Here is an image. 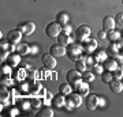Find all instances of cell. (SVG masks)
Returning <instances> with one entry per match:
<instances>
[{
  "mask_svg": "<svg viewBox=\"0 0 123 117\" xmlns=\"http://www.w3.org/2000/svg\"><path fill=\"white\" fill-rule=\"evenodd\" d=\"M84 48H82V45H79V44H70L68 46H67V56H68V59L70 60H73L75 63V61H78L79 59H82V56H84Z\"/></svg>",
  "mask_w": 123,
  "mask_h": 117,
  "instance_id": "1",
  "label": "cell"
},
{
  "mask_svg": "<svg viewBox=\"0 0 123 117\" xmlns=\"http://www.w3.org/2000/svg\"><path fill=\"white\" fill-rule=\"evenodd\" d=\"M67 97L68 98H66V105H64V108L67 110H71V109L81 106V104H82V95L79 93H71Z\"/></svg>",
  "mask_w": 123,
  "mask_h": 117,
  "instance_id": "2",
  "label": "cell"
},
{
  "mask_svg": "<svg viewBox=\"0 0 123 117\" xmlns=\"http://www.w3.org/2000/svg\"><path fill=\"white\" fill-rule=\"evenodd\" d=\"M62 31H63V27L57 22H49L47 27H45V34L51 37V38H57Z\"/></svg>",
  "mask_w": 123,
  "mask_h": 117,
  "instance_id": "3",
  "label": "cell"
},
{
  "mask_svg": "<svg viewBox=\"0 0 123 117\" xmlns=\"http://www.w3.org/2000/svg\"><path fill=\"white\" fill-rule=\"evenodd\" d=\"M17 29H19V30L22 31V34L30 35V34H33V33L36 31V25H34V22L26 21V22H21V23L18 25Z\"/></svg>",
  "mask_w": 123,
  "mask_h": 117,
  "instance_id": "4",
  "label": "cell"
},
{
  "mask_svg": "<svg viewBox=\"0 0 123 117\" xmlns=\"http://www.w3.org/2000/svg\"><path fill=\"white\" fill-rule=\"evenodd\" d=\"M90 33H92V29L89 26H79L77 30H75V35H77V38L81 41V42H84L85 39H88L90 37Z\"/></svg>",
  "mask_w": 123,
  "mask_h": 117,
  "instance_id": "5",
  "label": "cell"
},
{
  "mask_svg": "<svg viewBox=\"0 0 123 117\" xmlns=\"http://www.w3.org/2000/svg\"><path fill=\"white\" fill-rule=\"evenodd\" d=\"M73 89H75L77 93H79L82 97H85V95H88L89 94V84H88V82H85L84 79L73 83Z\"/></svg>",
  "mask_w": 123,
  "mask_h": 117,
  "instance_id": "6",
  "label": "cell"
},
{
  "mask_svg": "<svg viewBox=\"0 0 123 117\" xmlns=\"http://www.w3.org/2000/svg\"><path fill=\"white\" fill-rule=\"evenodd\" d=\"M49 53L55 57H63V56H66V53H67V46H63L60 44H55V45L51 46Z\"/></svg>",
  "mask_w": 123,
  "mask_h": 117,
  "instance_id": "7",
  "label": "cell"
},
{
  "mask_svg": "<svg viewBox=\"0 0 123 117\" xmlns=\"http://www.w3.org/2000/svg\"><path fill=\"white\" fill-rule=\"evenodd\" d=\"M21 38H22V31L19 30V29H15V30H11V31H8V34H7V39H8L10 42L14 46L19 44V41H21Z\"/></svg>",
  "mask_w": 123,
  "mask_h": 117,
  "instance_id": "8",
  "label": "cell"
},
{
  "mask_svg": "<svg viewBox=\"0 0 123 117\" xmlns=\"http://www.w3.org/2000/svg\"><path fill=\"white\" fill-rule=\"evenodd\" d=\"M82 48H84L85 53H92L93 50H96V48H97V41L94 38H90V37H89L88 39H85L84 42H82Z\"/></svg>",
  "mask_w": 123,
  "mask_h": 117,
  "instance_id": "9",
  "label": "cell"
},
{
  "mask_svg": "<svg viewBox=\"0 0 123 117\" xmlns=\"http://www.w3.org/2000/svg\"><path fill=\"white\" fill-rule=\"evenodd\" d=\"M41 61H43V64H44L47 68H49V69H53L55 67H56V57L52 56L51 53H49V55H47V53L43 55Z\"/></svg>",
  "mask_w": 123,
  "mask_h": 117,
  "instance_id": "10",
  "label": "cell"
},
{
  "mask_svg": "<svg viewBox=\"0 0 123 117\" xmlns=\"http://www.w3.org/2000/svg\"><path fill=\"white\" fill-rule=\"evenodd\" d=\"M66 78H67V82L73 84V83L78 82V80H82V72H79L78 69H71V71L67 72Z\"/></svg>",
  "mask_w": 123,
  "mask_h": 117,
  "instance_id": "11",
  "label": "cell"
},
{
  "mask_svg": "<svg viewBox=\"0 0 123 117\" xmlns=\"http://www.w3.org/2000/svg\"><path fill=\"white\" fill-rule=\"evenodd\" d=\"M103 67H104L105 71H115L119 67V64L115 57H107L105 60L103 61Z\"/></svg>",
  "mask_w": 123,
  "mask_h": 117,
  "instance_id": "12",
  "label": "cell"
},
{
  "mask_svg": "<svg viewBox=\"0 0 123 117\" xmlns=\"http://www.w3.org/2000/svg\"><path fill=\"white\" fill-rule=\"evenodd\" d=\"M98 106V95H94V94H88V98H86V109L89 110H94Z\"/></svg>",
  "mask_w": 123,
  "mask_h": 117,
  "instance_id": "13",
  "label": "cell"
},
{
  "mask_svg": "<svg viewBox=\"0 0 123 117\" xmlns=\"http://www.w3.org/2000/svg\"><path fill=\"white\" fill-rule=\"evenodd\" d=\"M115 25H116V22H115V18H112V17H105L103 19V29L105 31H110L112 29H115Z\"/></svg>",
  "mask_w": 123,
  "mask_h": 117,
  "instance_id": "14",
  "label": "cell"
},
{
  "mask_svg": "<svg viewBox=\"0 0 123 117\" xmlns=\"http://www.w3.org/2000/svg\"><path fill=\"white\" fill-rule=\"evenodd\" d=\"M110 89H111V91L119 94V93L123 91V83L120 82V79H114V80L110 83Z\"/></svg>",
  "mask_w": 123,
  "mask_h": 117,
  "instance_id": "15",
  "label": "cell"
},
{
  "mask_svg": "<svg viewBox=\"0 0 123 117\" xmlns=\"http://www.w3.org/2000/svg\"><path fill=\"white\" fill-rule=\"evenodd\" d=\"M57 42L60 44V45H63V46H68L70 44H73V41H71L70 34H66V33L62 31L60 34H59V37H57Z\"/></svg>",
  "mask_w": 123,
  "mask_h": 117,
  "instance_id": "16",
  "label": "cell"
},
{
  "mask_svg": "<svg viewBox=\"0 0 123 117\" xmlns=\"http://www.w3.org/2000/svg\"><path fill=\"white\" fill-rule=\"evenodd\" d=\"M52 105L55 106V108H63L64 105H66V98H64V95L63 94H59V95L53 97L52 98Z\"/></svg>",
  "mask_w": 123,
  "mask_h": 117,
  "instance_id": "17",
  "label": "cell"
},
{
  "mask_svg": "<svg viewBox=\"0 0 123 117\" xmlns=\"http://www.w3.org/2000/svg\"><path fill=\"white\" fill-rule=\"evenodd\" d=\"M68 21H70V17H68V14L67 12H64V11L57 12V15H56V22L57 23H60L62 26H64V25L68 23Z\"/></svg>",
  "mask_w": 123,
  "mask_h": 117,
  "instance_id": "18",
  "label": "cell"
},
{
  "mask_svg": "<svg viewBox=\"0 0 123 117\" xmlns=\"http://www.w3.org/2000/svg\"><path fill=\"white\" fill-rule=\"evenodd\" d=\"M19 60H21V55H10L8 57H7V65H10V67H17L18 64H19Z\"/></svg>",
  "mask_w": 123,
  "mask_h": 117,
  "instance_id": "19",
  "label": "cell"
},
{
  "mask_svg": "<svg viewBox=\"0 0 123 117\" xmlns=\"http://www.w3.org/2000/svg\"><path fill=\"white\" fill-rule=\"evenodd\" d=\"M122 37V34H120V31L115 30V29H112V30H110L108 33H107V38L110 39L111 42H116L119 38Z\"/></svg>",
  "mask_w": 123,
  "mask_h": 117,
  "instance_id": "20",
  "label": "cell"
},
{
  "mask_svg": "<svg viewBox=\"0 0 123 117\" xmlns=\"http://www.w3.org/2000/svg\"><path fill=\"white\" fill-rule=\"evenodd\" d=\"M108 53H110L111 57H116L120 53V48H119L118 42H111L110 48H108Z\"/></svg>",
  "mask_w": 123,
  "mask_h": 117,
  "instance_id": "21",
  "label": "cell"
},
{
  "mask_svg": "<svg viewBox=\"0 0 123 117\" xmlns=\"http://www.w3.org/2000/svg\"><path fill=\"white\" fill-rule=\"evenodd\" d=\"M37 116L38 117H52L53 116V110L49 106H45V108H41L37 112Z\"/></svg>",
  "mask_w": 123,
  "mask_h": 117,
  "instance_id": "22",
  "label": "cell"
},
{
  "mask_svg": "<svg viewBox=\"0 0 123 117\" xmlns=\"http://www.w3.org/2000/svg\"><path fill=\"white\" fill-rule=\"evenodd\" d=\"M17 53L21 55V56H22V55H27V53H30V46H29L26 42L19 44V45L17 46Z\"/></svg>",
  "mask_w": 123,
  "mask_h": 117,
  "instance_id": "23",
  "label": "cell"
},
{
  "mask_svg": "<svg viewBox=\"0 0 123 117\" xmlns=\"http://www.w3.org/2000/svg\"><path fill=\"white\" fill-rule=\"evenodd\" d=\"M71 90H73L71 83H63V84H60V87H59V93L63 94V95H68V94H71Z\"/></svg>",
  "mask_w": 123,
  "mask_h": 117,
  "instance_id": "24",
  "label": "cell"
},
{
  "mask_svg": "<svg viewBox=\"0 0 123 117\" xmlns=\"http://www.w3.org/2000/svg\"><path fill=\"white\" fill-rule=\"evenodd\" d=\"M114 74H112V71H103V74H101V80L104 83H108L110 84L112 80H114Z\"/></svg>",
  "mask_w": 123,
  "mask_h": 117,
  "instance_id": "25",
  "label": "cell"
},
{
  "mask_svg": "<svg viewBox=\"0 0 123 117\" xmlns=\"http://www.w3.org/2000/svg\"><path fill=\"white\" fill-rule=\"evenodd\" d=\"M82 79L88 83L93 82V80H94V74H93V71H84V72H82Z\"/></svg>",
  "mask_w": 123,
  "mask_h": 117,
  "instance_id": "26",
  "label": "cell"
},
{
  "mask_svg": "<svg viewBox=\"0 0 123 117\" xmlns=\"http://www.w3.org/2000/svg\"><path fill=\"white\" fill-rule=\"evenodd\" d=\"M75 69H78L79 72L86 71V63H85L84 59H79L78 61H75Z\"/></svg>",
  "mask_w": 123,
  "mask_h": 117,
  "instance_id": "27",
  "label": "cell"
},
{
  "mask_svg": "<svg viewBox=\"0 0 123 117\" xmlns=\"http://www.w3.org/2000/svg\"><path fill=\"white\" fill-rule=\"evenodd\" d=\"M107 52H104V50H98V52H96V55H94V59L97 60V63H100V61H104L107 59Z\"/></svg>",
  "mask_w": 123,
  "mask_h": 117,
  "instance_id": "28",
  "label": "cell"
},
{
  "mask_svg": "<svg viewBox=\"0 0 123 117\" xmlns=\"http://www.w3.org/2000/svg\"><path fill=\"white\" fill-rule=\"evenodd\" d=\"M112 74H114V78L115 79H122L123 78V67H122V65H119L115 71H112Z\"/></svg>",
  "mask_w": 123,
  "mask_h": 117,
  "instance_id": "29",
  "label": "cell"
},
{
  "mask_svg": "<svg viewBox=\"0 0 123 117\" xmlns=\"http://www.w3.org/2000/svg\"><path fill=\"white\" fill-rule=\"evenodd\" d=\"M103 69H104V67H103V65H100V64H94L93 65V74L96 75V74H103Z\"/></svg>",
  "mask_w": 123,
  "mask_h": 117,
  "instance_id": "30",
  "label": "cell"
},
{
  "mask_svg": "<svg viewBox=\"0 0 123 117\" xmlns=\"http://www.w3.org/2000/svg\"><path fill=\"white\" fill-rule=\"evenodd\" d=\"M115 22H116V25L123 27V12H118L116 14V17H115Z\"/></svg>",
  "mask_w": 123,
  "mask_h": 117,
  "instance_id": "31",
  "label": "cell"
},
{
  "mask_svg": "<svg viewBox=\"0 0 123 117\" xmlns=\"http://www.w3.org/2000/svg\"><path fill=\"white\" fill-rule=\"evenodd\" d=\"M0 95H1V101H7V98H8V91H7V89L4 86L0 90Z\"/></svg>",
  "mask_w": 123,
  "mask_h": 117,
  "instance_id": "32",
  "label": "cell"
},
{
  "mask_svg": "<svg viewBox=\"0 0 123 117\" xmlns=\"http://www.w3.org/2000/svg\"><path fill=\"white\" fill-rule=\"evenodd\" d=\"M10 74H11V67H10V65H7V67H4V68L1 69V75H7V76H10Z\"/></svg>",
  "mask_w": 123,
  "mask_h": 117,
  "instance_id": "33",
  "label": "cell"
},
{
  "mask_svg": "<svg viewBox=\"0 0 123 117\" xmlns=\"http://www.w3.org/2000/svg\"><path fill=\"white\" fill-rule=\"evenodd\" d=\"M97 37L98 38H101V39H104V38H107V31L103 29V30H100L98 33H97Z\"/></svg>",
  "mask_w": 123,
  "mask_h": 117,
  "instance_id": "34",
  "label": "cell"
},
{
  "mask_svg": "<svg viewBox=\"0 0 123 117\" xmlns=\"http://www.w3.org/2000/svg\"><path fill=\"white\" fill-rule=\"evenodd\" d=\"M63 27V33H66V34H70L71 33V26L67 23V25H64V26H62Z\"/></svg>",
  "mask_w": 123,
  "mask_h": 117,
  "instance_id": "35",
  "label": "cell"
},
{
  "mask_svg": "<svg viewBox=\"0 0 123 117\" xmlns=\"http://www.w3.org/2000/svg\"><path fill=\"white\" fill-rule=\"evenodd\" d=\"M1 84L3 86H10V84H12V82L10 79H1Z\"/></svg>",
  "mask_w": 123,
  "mask_h": 117,
  "instance_id": "36",
  "label": "cell"
},
{
  "mask_svg": "<svg viewBox=\"0 0 123 117\" xmlns=\"http://www.w3.org/2000/svg\"><path fill=\"white\" fill-rule=\"evenodd\" d=\"M118 42V45H119V48H120V52H123V37H120V38L116 41Z\"/></svg>",
  "mask_w": 123,
  "mask_h": 117,
  "instance_id": "37",
  "label": "cell"
},
{
  "mask_svg": "<svg viewBox=\"0 0 123 117\" xmlns=\"http://www.w3.org/2000/svg\"><path fill=\"white\" fill-rule=\"evenodd\" d=\"M37 52V48L36 46H30V53H36Z\"/></svg>",
  "mask_w": 123,
  "mask_h": 117,
  "instance_id": "38",
  "label": "cell"
},
{
  "mask_svg": "<svg viewBox=\"0 0 123 117\" xmlns=\"http://www.w3.org/2000/svg\"><path fill=\"white\" fill-rule=\"evenodd\" d=\"M120 34H122V37H123V30H122V31H120Z\"/></svg>",
  "mask_w": 123,
  "mask_h": 117,
  "instance_id": "39",
  "label": "cell"
},
{
  "mask_svg": "<svg viewBox=\"0 0 123 117\" xmlns=\"http://www.w3.org/2000/svg\"><path fill=\"white\" fill-rule=\"evenodd\" d=\"M122 4H123V0H122Z\"/></svg>",
  "mask_w": 123,
  "mask_h": 117,
  "instance_id": "40",
  "label": "cell"
},
{
  "mask_svg": "<svg viewBox=\"0 0 123 117\" xmlns=\"http://www.w3.org/2000/svg\"><path fill=\"white\" fill-rule=\"evenodd\" d=\"M122 79H123V78H122Z\"/></svg>",
  "mask_w": 123,
  "mask_h": 117,
  "instance_id": "41",
  "label": "cell"
}]
</instances>
